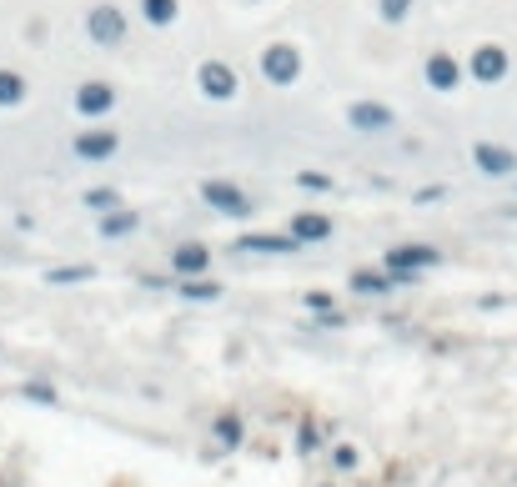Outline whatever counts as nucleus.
<instances>
[{
  "instance_id": "nucleus-1",
  "label": "nucleus",
  "mask_w": 517,
  "mask_h": 487,
  "mask_svg": "<svg viewBox=\"0 0 517 487\" xmlns=\"http://www.w3.org/2000/svg\"><path fill=\"white\" fill-rule=\"evenodd\" d=\"M96 35H111V41H116V35H121V15L116 11H101L96 15Z\"/></svg>"
},
{
  "instance_id": "nucleus-2",
  "label": "nucleus",
  "mask_w": 517,
  "mask_h": 487,
  "mask_svg": "<svg viewBox=\"0 0 517 487\" xmlns=\"http://www.w3.org/2000/svg\"><path fill=\"white\" fill-rule=\"evenodd\" d=\"M497 65H502V55H497V51H483V61H477V71H483V76H497Z\"/></svg>"
},
{
  "instance_id": "nucleus-3",
  "label": "nucleus",
  "mask_w": 517,
  "mask_h": 487,
  "mask_svg": "<svg viewBox=\"0 0 517 487\" xmlns=\"http://www.w3.org/2000/svg\"><path fill=\"white\" fill-rule=\"evenodd\" d=\"M146 15H161L166 21V15H171V0H146Z\"/></svg>"
},
{
  "instance_id": "nucleus-4",
  "label": "nucleus",
  "mask_w": 517,
  "mask_h": 487,
  "mask_svg": "<svg viewBox=\"0 0 517 487\" xmlns=\"http://www.w3.org/2000/svg\"><path fill=\"white\" fill-rule=\"evenodd\" d=\"M402 5H407V0H387V15H402Z\"/></svg>"
}]
</instances>
